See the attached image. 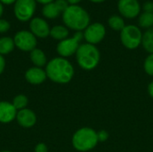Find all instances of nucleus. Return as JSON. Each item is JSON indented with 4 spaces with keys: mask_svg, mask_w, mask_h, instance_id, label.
I'll use <instances>...</instances> for the list:
<instances>
[{
    "mask_svg": "<svg viewBox=\"0 0 153 152\" xmlns=\"http://www.w3.org/2000/svg\"><path fill=\"white\" fill-rule=\"evenodd\" d=\"M69 32L68 30L61 25H56L54 26L51 30H50V35L53 39H58V40H64L66 39V37L68 36Z\"/></svg>",
    "mask_w": 153,
    "mask_h": 152,
    "instance_id": "a211bd4d",
    "label": "nucleus"
},
{
    "mask_svg": "<svg viewBox=\"0 0 153 152\" xmlns=\"http://www.w3.org/2000/svg\"><path fill=\"white\" fill-rule=\"evenodd\" d=\"M3 11H4V8H3V5H2V4H1V2H0V17H1L2 14H3Z\"/></svg>",
    "mask_w": 153,
    "mask_h": 152,
    "instance_id": "473e14b6",
    "label": "nucleus"
},
{
    "mask_svg": "<svg viewBox=\"0 0 153 152\" xmlns=\"http://www.w3.org/2000/svg\"><path fill=\"white\" fill-rule=\"evenodd\" d=\"M118 10L120 13L128 19L135 18L140 13V4L137 0H119Z\"/></svg>",
    "mask_w": 153,
    "mask_h": 152,
    "instance_id": "9d476101",
    "label": "nucleus"
},
{
    "mask_svg": "<svg viewBox=\"0 0 153 152\" xmlns=\"http://www.w3.org/2000/svg\"><path fill=\"white\" fill-rule=\"evenodd\" d=\"M46 73L47 76L55 82L67 83L74 76V68L66 59L56 57L47 65Z\"/></svg>",
    "mask_w": 153,
    "mask_h": 152,
    "instance_id": "f257e3e1",
    "label": "nucleus"
},
{
    "mask_svg": "<svg viewBox=\"0 0 153 152\" xmlns=\"http://www.w3.org/2000/svg\"><path fill=\"white\" fill-rule=\"evenodd\" d=\"M105 34H106L105 27L101 23L96 22L91 25H89L85 29L83 37L89 44L93 45L100 42L104 39Z\"/></svg>",
    "mask_w": 153,
    "mask_h": 152,
    "instance_id": "1a4fd4ad",
    "label": "nucleus"
},
{
    "mask_svg": "<svg viewBox=\"0 0 153 152\" xmlns=\"http://www.w3.org/2000/svg\"><path fill=\"white\" fill-rule=\"evenodd\" d=\"M144 69L148 74L153 75V54L150 55L146 58V60L144 62Z\"/></svg>",
    "mask_w": 153,
    "mask_h": 152,
    "instance_id": "5701e85b",
    "label": "nucleus"
},
{
    "mask_svg": "<svg viewBox=\"0 0 153 152\" xmlns=\"http://www.w3.org/2000/svg\"><path fill=\"white\" fill-rule=\"evenodd\" d=\"M142 43L146 51L153 54V28H150L143 35Z\"/></svg>",
    "mask_w": 153,
    "mask_h": 152,
    "instance_id": "f3484780",
    "label": "nucleus"
},
{
    "mask_svg": "<svg viewBox=\"0 0 153 152\" xmlns=\"http://www.w3.org/2000/svg\"><path fill=\"white\" fill-rule=\"evenodd\" d=\"M63 21L70 29L80 31L89 26L90 16L81 6L71 4L63 13Z\"/></svg>",
    "mask_w": 153,
    "mask_h": 152,
    "instance_id": "f03ea898",
    "label": "nucleus"
},
{
    "mask_svg": "<svg viewBox=\"0 0 153 152\" xmlns=\"http://www.w3.org/2000/svg\"><path fill=\"white\" fill-rule=\"evenodd\" d=\"M14 41L9 37H4L0 39V55L9 54L14 47Z\"/></svg>",
    "mask_w": 153,
    "mask_h": 152,
    "instance_id": "6ab92c4d",
    "label": "nucleus"
},
{
    "mask_svg": "<svg viewBox=\"0 0 153 152\" xmlns=\"http://www.w3.org/2000/svg\"><path fill=\"white\" fill-rule=\"evenodd\" d=\"M97 136H98V141H100V142H105L108 139V133L106 131L101 130L99 133H97Z\"/></svg>",
    "mask_w": 153,
    "mask_h": 152,
    "instance_id": "393cba45",
    "label": "nucleus"
},
{
    "mask_svg": "<svg viewBox=\"0 0 153 152\" xmlns=\"http://www.w3.org/2000/svg\"><path fill=\"white\" fill-rule=\"evenodd\" d=\"M148 90H149V93H150V95L152 96L153 98V82L149 85V88H148Z\"/></svg>",
    "mask_w": 153,
    "mask_h": 152,
    "instance_id": "7c9ffc66",
    "label": "nucleus"
},
{
    "mask_svg": "<svg viewBox=\"0 0 153 152\" xmlns=\"http://www.w3.org/2000/svg\"><path fill=\"white\" fill-rule=\"evenodd\" d=\"M46 71L41 69L40 67H32L30 68L25 73V79L31 84H40L47 78Z\"/></svg>",
    "mask_w": 153,
    "mask_h": 152,
    "instance_id": "2eb2a0df",
    "label": "nucleus"
},
{
    "mask_svg": "<svg viewBox=\"0 0 153 152\" xmlns=\"http://www.w3.org/2000/svg\"><path fill=\"white\" fill-rule=\"evenodd\" d=\"M76 57L77 62L82 68L91 70L99 64L100 52L98 48L91 44H82L76 52Z\"/></svg>",
    "mask_w": 153,
    "mask_h": 152,
    "instance_id": "7ed1b4c3",
    "label": "nucleus"
},
{
    "mask_svg": "<svg viewBox=\"0 0 153 152\" xmlns=\"http://www.w3.org/2000/svg\"><path fill=\"white\" fill-rule=\"evenodd\" d=\"M36 1H38L39 3L43 4H50L53 2V0H36Z\"/></svg>",
    "mask_w": 153,
    "mask_h": 152,
    "instance_id": "c85d7f7f",
    "label": "nucleus"
},
{
    "mask_svg": "<svg viewBox=\"0 0 153 152\" xmlns=\"http://www.w3.org/2000/svg\"><path fill=\"white\" fill-rule=\"evenodd\" d=\"M16 119H17L18 124L25 128L33 126L37 121L35 113L28 108H24V109L17 111Z\"/></svg>",
    "mask_w": 153,
    "mask_h": 152,
    "instance_id": "ddd939ff",
    "label": "nucleus"
},
{
    "mask_svg": "<svg viewBox=\"0 0 153 152\" xmlns=\"http://www.w3.org/2000/svg\"><path fill=\"white\" fill-rule=\"evenodd\" d=\"M121 41L123 45L129 48L134 49L141 43L143 35L138 27L134 25H127L121 30Z\"/></svg>",
    "mask_w": 153,
    "mask_h": 152,
    "instance_id": "39448f33",
    "label": "nucleus"
},
{
    "mask_svg": "<svg viewBox=\"0 0 153 152\" xmlns=\"http://www.w3.org/2000/svg\"><path fill=\"white\" fill-rule=\"evenodd\" d=\"M68 6V2L66 0H56V2L45 4L42 9V13L48 19H54L61 13H64Z\"/></svg>",
    "mask_w": 153,
    "mask_h": 152,
    "instance_id": "9b49d317",
    "label": "nucleus"
},
{
    "mask_svg": "<svg viewBox=\"0 0 153 152\" xmlns=\"http://www.w3.org/2000/svg\"><path fill=\"white\" fill-rule=\"evenodd\" d=\"M4 66H5L4 58L3 57L2 55H0V74L3 73V71H4Z\"/></svg>",
    "mask_w": 153,
    "mask_h": 152,
    "instance_id": "cd10ccee",
    "label": "nucleus"
},
{
    "mask_svg": "<svg viewBox=\"0 0 153 152\" xmlns=\"http://www.w3.org/2000/svg\"><path fill=\"white\" fill-rule=\"evenodd\" d=\"M17 115V110L13 103L6 101L0 102V123L7 124L12 122Z\"/></svg>",
    "mask_w": 153,
    "mask_h": 152,
    "instance_id": "4468645a",
    "label": "nucleus"
},
{
    "mask_svg": "<svg viewBox=\"0 0 153 152\" xmlns=\"http://www.w3.org/2000/svg\"><path fill=\"white\" fill-rule=\"evenodd\" d=\"M35 152H48V147L44 143H39L35 147Z\"/></svg>",
    "mask_w": 153,
    "mask_h": 152,
    "instance_id": "bb28decb",
    "label": "nucleus"
},
{
    "mask_svg": "<svg viewBox=\"0 0 153 152\" xmlns=\"http://www.w3.org/2000/svg\"><path fill=\"white\" fill-rule=\"evenodd\" d=\"M1 152H10V151H1Z\"/></svg>",
    "mask_w": 153,
    "mask_h": 152,
    "instance_id": "f704fd0d",
    "label": "nucleus"
},
{
    "mask_svg": "<svg viewBox=\"0 0 153 152\" xmlns=\"http://www.w3.org/2000/svg\"><path fill=\"white\" fill-rule=\"evenodd\" d=\"M36 9L35 0H16L14 4V14L19 21L30 20Z\"/></svg>",
    "mask_w": 153,
    "mask_h": 152,
    "instance_id": "0eeeda50",
    "label": "nucleus"
},
{
    "mask_svg": "<svg viewBox=\"0 0 153 152\" xmlns=\"http://www.w3.org/2000/svg\"><path fill=\"white\" fill-rule=\"evenodd\" d=\"M143 10L145 13H153V3L146 2L143 4Z\"/></svg>",
    "mask_w": 153,
    "mask_h": 152,
    "instance_id": "a878e982",
    "label": "nucleus"
},
{
    "mask_svg": "<svg viewBox=\"0 0 153 152\" xmlns=\"http://www.w3.org/2000/svg\"><path fill=\"white\" fill-rule=\"evenodd\" d=\"M14 45L22 51H32L36 48L37 39L35 36L28 30L17 32L13 39Z\"/></svg>",
    "mask_w": 153,
    "mask_h": 152,
    "instance_id": "6e6552de",
    "label": "nucleus"
},
{
    "mask_svg": "<svg viewBox=\"0 0 153 152\" xmlns=\"http://www.w3.org/2000/svg\"><path fill=\"white\" fill-rule=\"evenodd\" d=\"M83 35L82 32L78 31L75 33V35L71 39H65L64 40H61L57 45V52L60 56L65 57L70 56L77 52L80 45V41L82 40Z\"/></svg>",
    "mask_w": 153,
    "mask_h": 152,
    "instance_id": "423d86ee",
    "label": "nucleus"
},
{
    "mask_svg": "<svg viewBox=\"0 0 153 152\" xmlns=\"http://www.w3.org/2000/svg\"><path fill=\"white\" fill-rule=\"evenodd\" d=\"M30 28L31 33L39 38H46L50 34V30L48 22L39 17H35L31 20L30 23Z\"/></svg>",
    "mask_w": 153,
    "mask_h": 152,
    "instance_id": "f8f14e48",
    "label": "nucleus"
},
{
    "mask_svg": "<svg viewBox=\"0 0 153 152\" xmlns=\"http://www.w3.org/2000/svg\"><path fill=\"white\" fill-rule=\"evenodd\" d=\"M91 1L93 2V3H101V2H103L105 0H91Z\"/></svg>",
    "mask_w": 153,
    "mask_h": 152,
    "instance_id": "72a5a7b5",
    "label": "nucleus"
},
{
    "mask_svg": "<svg viewBox=\"0 0 153 152\" xmlns=\"http://www.w3.org/2000/svg\"><path fill=\"white\" fill-rule=\"evenodd\" d=\"M80 1H82V0H67V2H68L69 4H71L72 5H74V4H78Z\"/></svg>",
    "mask_w": 153,
    "mask_h": 152,
    "instance_id": "2f4dec72",
    "label": "nucleus"
},
{
    "mask_svg": "<svg viewBox=\"0 0 153 152\" xmlns=\"http://www.w3.org/2000/svg\"><path fill=\"white\" fill-rule=\"evenodd\" d=\"M98 142L97 133L91 128H82L73 137V145L80 151H87L93 149Z\"/></svg>",
    "mask_w": 153,
    "mask_h": 152,
    "instance_id": "20e7f679",
    "label": "nucleus"
},
{
    "mask_svg": "<svg viewBox=\"0 0 153 152\" xmlns=\"http://www.w3.org/2000/svg\"><path fill=\"white\" fill-rule=\"evenodd\" d=\"M139 24L143 28H152L153 26V13H143L139 18Z\"/></svg>",
    "mask_w": 153,
    "mask_h": 152,
    "instance_id": "412c9836",
    "label": "nucleus"
},
{
    "mask_svg": "<svg viewBox=\"0 0 153 152\" xmlns=\"http://www.w3.org/2000/svg\"><path fill=\"white\" fill-rule=\"evenodd\" d=\"M108 24L115 30H122L126 27L125 21L123 20V18L117 15L111 16L108 19Z\"/></svg>",
    "mask_w": 153,
    "mask_h": 152,
    "instance_id": "aec40b11",
    "label": "nucleus"
},
{
    "mask_svg": "<svg viewBox=\"0 0 153 152\" xmlns=\"http://www.w3.org/2000/svg\"><path fill=\"white\" fill-rule=\"evenodd\" d=\"M13 105L16 108V110H18V111L24 109L28 105V98L25 95L20 94L13 99Z\"/></svg>",
    "mask_w": 153,
    "mask_h": 152,
    "instance_id": "4be33fe9",
    "label": "nucleus"
},
{
    "mask_svg": "<svg viewBox=\"0 0 153 152\" xmlns=\"http://www.w3.org/2000/svg\"><path fill=\"white\" fill-rule=\"evenodd\" d=\"M30 60L35 65L36 67H42L47 63V57L44 54V52L39 48H35L32 51H30Z\"/></svg>",
    "mask_w": 153,
    "mask_h": 152,
    "instance_id": "dca6fc26",
    "label": "nucleus"
},
{
    "mask_svg": "<svg viewBox=\"0 0 153 152\" xmlns=\"http://www.w3.org/2000/svg\"><path fill=\"white\" fill-rule=\"evenodd\" d=\"M0 2L3 4H11L13 2H16V0H0Z\"/></svg>",
    "mask_w": 153,
    "mask_h": 152,
    "instance_id": "c756f323",
    "label": "nucleus"
},
{
    "mask_svg": "<svg viewBox=\"0 0 153 152\" xmlns=\"http://www.w3.org/2000/svg\"><path fill=\"white\" fill-rule=\"evenodd\" d=\"M9 29H10V23L5 20L1 19L0 20V33L7 31Z\"/></svg>",
    "mask_w": 153,
    "mask_h": 152,
    "instance_id": "b1692460",
    "label": "nucleus"
}]
</instances>
